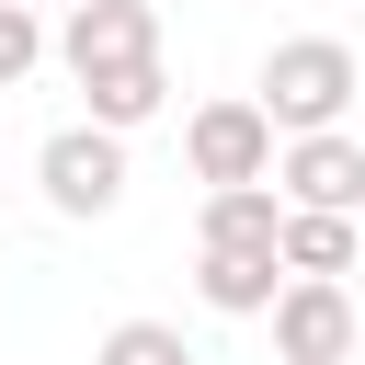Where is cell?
Masks as SVG:
<instances>
[{"mask_svg": "<svg viewBox=\"0 0 365 365\" xmlns=\"http://www.w3.org/2000/svg\"><path fill=\"white\" fill-rule=\"evenodd\" d=\"M354 91H365V68H354V46H342V34H285V46L262 57L251 114H262L274 137H331Z\"/></svg>", "mask_w": 365, "mask_h": 365, "instance_id": "6da1fadb", "label": "cell"}, {"mask_svg": "<svg viewBox=\"0 0 365 365\" xmlns=\"http://www.w3.org/2000/svg\"><path fill=\"white\" fill-rule=\"evenodd\" d=\"M182 160H194V182H205V194L274 182V125L251 114V91H228V103H194V114H182Z\"/></svg>", "mask_w": 365, "mask_h": 365, "instance_id": "7a4b0ae2", "label": "cell"}, {"mask_svg": "<svg viewBox=\"0 0 365 365\" xmlns=\"http://www.w3.org/2000/svg\"><path fill=\"white\" fill-rule=\"evenodd\" d=\"M34 182H46L57 217H114V194H125V137H103V125H57V137L34 148Z\"/></svg>", "mask_w": 365, "mask_h": 365, "instance_id": "3957f363", "label": "cell"}, {"mask_svg": "<svg viewBox=\"0 0 365 365\" xmlns=\"http://www.w3.org/2000/svg\"><path fill=\"white\" fill-rule=\"evenodd\" d=\"M57 57H68V80L148 68L160 57V11L148 0H80V11H57Z\"/></svg>", "mask_w": 365, "mask_h": 365, "instance_id": "277c9868", "label": "cell"}, {"mask_svg": "<svg viewBox=\"0 0 365 365\" xmlns=\"http://www.w3.org/2000/svg\"><path fill=\"white\" fill-rule=\"evenodd\" d=\"M274 205L285 217H354L365 205V148L331 125V137H285L274 148Z\"/></svg>", "mask_w": 365, "mask_h": 365, "instance_id": "5b68a950", "label": "cell"}, {"mask_svg": "<svg viewBox=\"0 0 365 365\" xmlns=\"http://www.w3.org/2000/svg\"><path fill=\"white\" fill-rule=\"evenodd\" d=\"M262 319H274V354H285V365H354V342H365L354 297H342V285H297V274L274 285Z\"/></svg>", "mask_w": 365, "mask_h": 365, "instance_id": "8992f818", "label": "cell"}, {"mask_svg": "<svg viewBox=\"0 0 365 365\" xmlns=\"http://www.w3.org/2000/svg\"><path fill=\"white\" fill-rule=\"evenodd\" d=\"M274 285H285V262H274V251H194V297H205L217 319H262V308H274Z\"/></svg>", "mask_w": 365, "mask_h": 365, "instance_id": "52a82bcc", "label": "cell"}, {"mask_svg": "<svg viewBox=\"0 0 365 365\" xmlns=\"http://www.w3.org/2000/svg\"><path fill=\"white\" fill-rule=\"evenodd\" d=\"M274 228H285L274 182H240V194H205V217H194V251H274Z\"/></svg>", "mask_w": 365, "mask_h": 365, "instance_id": "ba28073f", "label": "cell"}, {"mask_svg": "<svg viewBox=\"0 0 365 365\" xmlns=\"http://www.w3.org/2000/svg\"><path fill=\"white\" fill-rule=\"evenodd\" d=\"M274 262H285L297 285H342V274H354V217H285V228H274Z\"/></svg>", "mask_w": 365, "mask_h": 365, "instance_id": "9c48e42d", "label": "cell"}, {"mask_svg": "<svg viewBox=\"0 0 365 365\" xmlns=\"http://www.w3.org/2000/svg\"><path fill=\"white\" fill-rule=\"evenodd\" d=\"M80 91H91V125H103V137H125V125H148V114L171 103V68L148 57V68H114V80H80Z\"/></svg>", "mask_w": 365, "mask_h": 365, "instance_id": "30bf717a", "label": "cell"}, {"mask_svg": "<svg viewBox=\"0 0 365 365\" xmlns=\"http://www.w3.org/2000/svg\"><path fill=\"white\" fill-rule=\"evenodd\" d=\"M91 365H194V342H182L171 319H114V331L91 342Z\"/></svg>", "mask_w": 365, "mask_h": 365, "instance_id": "8fae6325", "label": "cell"}, {"mask_svg": "<svg viewBox=\"0 0 365 365\" xmlns=\"http://www.w3.org/2000/svg\"><path fill=\"white\" fill-rule=\"evenodd\" d=\"M34 68H46V11L34 0H0V91L34 80Z\"/></svg>", "mask_w": 365, "mask_h": 365, "instance_id": "7c38bea8", "label": "cell"}, {"mask_svg": "<svg viewBox=\"0 0 365 365\" xmlns=\"http://www.w3.org/2000/svg\"><path fill=\"white\" fill-rule=\"evenodd\" d=\"M57 11H80V0H57Z\"/></svg>", "mask_w": 365, "mask_h": 365, "instance_id": "4fadbf2b", "label": "cell"}]
</instances>
